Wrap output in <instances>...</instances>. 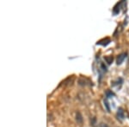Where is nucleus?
<instances>
[{"label": "nucleus", "instance_id": "obj_1", "mask_svg": "<svg viewBox=\"0 0 129 127\" xmlns=\"http://www.w3.org/2000/svg\"><path fill=\"white\" fill-rule=\"evenodd\" d=\"M123 3H124V1H120L114 5V7L113 9V13L114 14V15H117V14L120 12V7H121V5H123Z\"/></svg>", "mask_w": 129, "mask_h": 127}, {"label": "nucleus", "instance_id": "obj_2", "mask_svg": "<svg viewBox=\"0 0 129 127\" xmlns=\"http://www.w3.org/2000/svg\"><path fill=\"white\" fill-rule=\"evenodd\" d=\"M126 55H127V53H120L119 56L117 57V59H116V62H117V64L119 65L122 63V62L124 61V59H126Z\"/></svg>", "mask_w": 129, "mask_h": 127}, {"label": "nucleus", "instance_id": "obj_3", "mask_svg": "<svg viewBox=\"0 0 129 127\" xmlns=\"http://www.w3.org/2000/svg\"><path fill=\"white\" fill-rule=\"evenodd\" d=\"M110 43V39L109 38H104L103 39H101V40H99L98 42L96 43V45H101V46H108Z\"/></svg>", "mask_w": 129, "mask_h": 127}, {"label": "nucleus", "instance_id": "obj_4", "mask_svg": "<svg viewBox=\"0 0 129 127\" xmlns=\"http://www.w3.org/2000/svg\"><path fill=\"white\" fill-rule=\"evenodd\" d=\"M117 118L118 119L120 120H123V118H125V114H124V111L121 107L118 108V111H117Z\"/></svg>", "mask_w": 129, "mask_h": 127}, {"label": "nucleus", "instance_id": "obj_5", "mask_svg": "<svg viewBox=\"0 0 129 127\" xmlns=\"http://www.w3.org/2000/svg\"><path fill=\"white\" fill-rule=\"evenodd\" d=\"M76 120H77V122L79 123V124H82L83 123V117L79 112H78L76 114Z\"/></svg>", "mask_w": 129, "mask_h": 127}, {"label": "nucleus", "instance_id": "obj_6", "mask_svg": "<svg viewBox=\"0 0 129 127\" xmlns=\"http://www.w3.org/2000/svg\"><path fill=\"white\" fill-rule=\"evenodd\" d=\"M105 61L107 62L109 64H111L112 63H113V60H114V58L112 57V56H107V57L104 58Z\"/></svg>", "mask_w": 129, "mask_h": 127}, {"label": "nucleus", "instance_id": "obj_7", "mask_svg": "<svg viewBox=\"0 0 129 127\" xmlns=\"http://www.w3.org/2000/svg\"><path fill=\"white\" fill-rule=\"evenodd\" d=\"M106 97L107 98H110V97H112V96H114V92H112V90H109V89H108L107 91H106Z\"/></svg>", "mask_w": 129, "mask_h": 127}, {"label": "nucleus", "instance_id": "obj_8", "mask_svg": "<svg viewBox=\"0 0 129 127\" xmlns=\"http://www.w3.org/2000/svg\"><path fill=\"white\" fill-rule=\"evenodd\" d=\"M119 83L120 84H121L122 83V79L121 78H118L116 82H112V85H113V86H115V85H118Z\"/></svg>", "mask_w": 129, "mask_h": 127}, {"label": "nucleus", "instance_id": "obj_9", "mask_svg": "<svg viewBox=\"0 0 129 127\" xmlns=\"http://www.w3.org/2000/svg\"><path fill=\"white\" fill-rule=\"evenodd\" d=\"M101 69L103 70V72H106V71H107V66H106L103 63H102V64H101Z\"/></svg>", "mask_w": 129, "mask_h": 127}, {"label": "nucleus", "instance_id": "obj_10", "mask_svg": "<svg viewBox=\"0 0 129 127\" xmlns=\"http://www.w3.org/2000/svg\"><path fill=\"white\" fill-rule=\"evenodd\" d=\"M104 105H105L106 108H107L108 112H110V108H109V103H108V101H107V100H104Z\"/></svg>", "mask_w": 129, "mask_h": 127}, {"label": "nucleus", "instance_id": "obj_11", "mask_svg": "<svg viewBox=\"0 0 129 127\" xmlns=\"http://www.w3.org/2000/svg\"><path fill=\"white\" fill-rule=\"evenodd\" d=\"M91 124L93 126L95 125V118H92V121H91Z\"/></svg>", "mask_w": 129, "mask_h": 127}, {"label": "nucleus", "instance_id": "obj_12", "mask_svg": "<svg viewBox=\"0 0 129 127\" xmlns=\"http://www.w3.org/2000/svg\"><path fill=\"white\" fill-rule=\"evenodd\" d=\"M100 127H109L108 124H104V123H102L101 124H100Z\"/></svg>", "mask_w": 129, "mask_h": 127}]
</instances>
